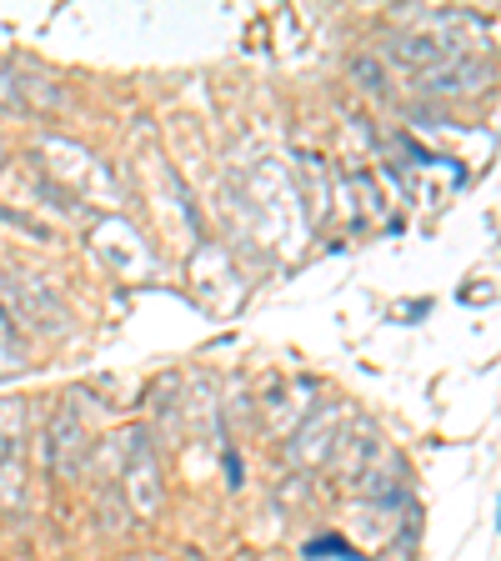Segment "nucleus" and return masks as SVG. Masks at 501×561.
<instances>
[{
	"mask_svg": "<svg viewBox=\"0 0 501 561\" xmlns=\"http://www.w3.org/2000/svg\"><path fill=\"white\" fill-rule=\"evenodd\" d=\"M121 442H126V451H121L116 486H121V496H126V512L136 516V522H151V516H161V506H166L161 456H156L151 432H146V426H130Z\"/></svg>",
	"mask_w": 501,
	"mask_h": 561,
	"instance_id": "f257e3e1",
	"label": "nucleus"
},
{
	"mask_svg": "<svg viewBox=\"0 0 501 561\" xmlns=\"http://www.w3.org/2000/svg\"><path fill=\"white\" fill-rule=\"evenodd\" d=\"M306 561H356L351 547L341 537H321V541H306Z\"/></svg>",
	"mask_w": 501,
	"mask_h": 561,
	"instance_id": "6e6552de",
	"label": "nucleus"
},
{
	"mask_svg": "<svg viewBox=\"0 0 501 561\" xmlns=\"http://www.w3.org/2000/svg\"><path fill=\"white\" fill-rule=\"evenodd\" d=\"M0 111H11V116L25 111V85H15L11 70H0Z\"/></svg>",
	"mask_w": 501,
	"mask_h": 561,
	"instance_id": "1a4fd4ad",
	"label": "nucleus"
},
{
	"mask_svg": "<svg viewBox=\"0 0 501 561\" xmlns=\"http://www.w3.org/2000/svg\"><path fill=\"white\" fill-rule=\"evenodd\" d=\"M41 461H46L50 477L76 481L86 467H91V432H86L81 411L60 401L46 416V432H41Z\"/></svg>",
	"mask_w": 501,
	"mask_h": 561,
	"instance_id": "f03ea898",
	"label": "nucleus"
},
{
	"mask_svg": "<svg viewBox=\"0 0 501 561\" xmlns=\"http://www.w3.org/2000/svg\"><path fill=\"white\" fill-rule=\"evenodd\" d=\"M31 502L25 486V442L21 436H0V512H21Z\"/></svg>",
	"mask_w": 501,
	"mask_h": 561,
	"instance_id": "20e7f679",
	"label": "nucleus"
},
{
	"mask_svg": "<svg viewBox=\"0 0 501 561\" xmlns=\"http://www.w3.org/2000/svg\"><path fill=\"white\" fill-rule=\"evenodd\" d=\"M487 81H491V70L477 56H446L417 76V85L426 95H467V91H481Z\"/></svg>",
	"mask_w": 501,
	"mask_h": 561,
	"instance_id": "7ed1b4c3",
	"label": "nucleus"
},
{
	"mask_svg": "<svg viewBox=\"0 0 501 561\" xmlns=\"http://www.w3.org/2000/svg\"><path fill=\"white\" fill-rule=\"evenodd\" d=\"M0 156H5V146H0Z\"/></svg>",
	"mask_w": 501,
	"mask_h": 561,
	"instance_id": "9d476101",
	"label": "nucleus"
},
{
	"mask_svg": "<svg viewBox=\"0 0 501 561\" xmlns=\"http://www.w3.org/2000/svg\"><path fill=\"white\" fill-rule=\"evenodd\" d=\"M25 366V331L15 327V316L0 306V371H21Z\"/></svg>",
	"mask_w": 501,
	"mask_h": 561,
	"instance_id": "423d86ee",
	"label": "nucleus"
},
{
	"mask_svg": "<svg viewBox=\"0 0 501 561\" xmlns=\"http://www.w3.org/2000/svg\"><path fill=\"white\" fill-rule=\"evenodd\" d=\"M331 451H337V421H331V411L321 416H306V426L292 436V461H306V467H316V461H331Z\"/></svg>",
	"mask_w": 501,
	"mask_h": 561,
	"instance_id": "39448f33",
	"label": "nucleus"
},
{
	"mask_svg": "<svg viewBox=\"0 0 501 561\" xmlns=\"http://www.w3.org/2000/svg\"><path fill=\"white\" fill-rule=\"evenodd\" d=\"M351 76H356V81H366V91H376V95L391 85V76L382 70V60H376V56H356V60H351Z\"/></svg>",
	"mask_w": 501,
	"mask_h": 561,
	"instance_id": "0eeeda50",
	"label": "nucleus"
}]
</instances>
